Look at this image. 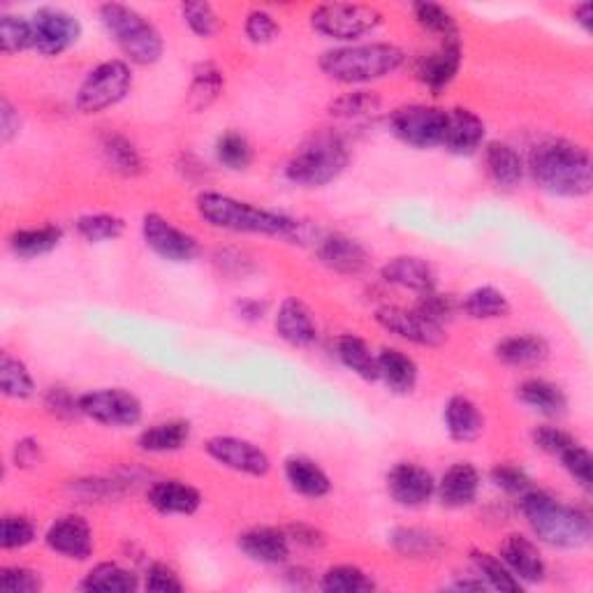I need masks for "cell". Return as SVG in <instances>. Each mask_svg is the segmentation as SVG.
Here are the masks:
<instances>
[{"label": "cell", "instance_id": "cell-1", "mask_svg": "<svg viewBox=\"0 0 593 593\" xmlns=\"http://www.w3.org/2000/svg\"><path fill=\"white\" fill-rule=\"evenodd\" d=\"M526 175L547 195L563 200L586 198L593 188V165L586 148L573 139L549 137L532 148Z\"/></svg>", "mask_w": 593, "mask_h": 593}, {"label": "cell", "instance_id": "cell-2", "mask_svg": "<svg viewBox=\"0 0 593 593\" xmlns=\"http://www.w3.org/2000/svg\"><path fill=\"white\" fill-rule=\"evenodd\" d=\"M519 511L534 536L557 549H582L591 542L593 522L584 507L568 505L542 490L519 496Z\"/></svg>", "mask_w": 593, "mask_h": 593}, {"label": "cell", "instance_id": "cell-3", "mask_svg": "<svg viewBox=\"0 0 593 593\" xmlns=\"http://www.w3.org/2000/svg\"><path fill=\"white\" fill-rule=\"evenodd\" d=\"M195 209L200 219L211 227L237 232V235L292 239L300 235L302 227L300 221L281 214V211L260 209L246 200L216 193V190H204V193H200L195 200Z\"/></svg>", "mask_w": 593, "mask_h": 593}, {"label": "cell", "instance_id": "cell-4", "mask_svg": "<svg viewBox=\"0 0 593 593\" xmlns=\"http://www.w3.org/2000/svg\"><path fill=\"white\" fill-rule=\"evenodd\" d=\"M406 52L392 42H365V45H342L323 52L317 68L344 87H365L388 79L404 68Z\"/></svg>", "mask_w": 593, "mask_h": 593}, {"label": "cell", "instance_id": "cell-5", "mask_svg": "<svg viewBox=\"0 0 593 593\" xmlns=\"http://www.w3.org/2000/svg\"><path fill=\"white\" fill-rule=\"evenodd\" d=\"M350 152L346 139L334 131L313 133L286 165V179L300 188H325L346 172Z\"/></svg>", "mask_w": 593, "mask_h": 593}, {"label": "cell", "instance_id": "cell-6", "mask_svg": "<svg viewBox=\"0 0 593 593\" xmlns=\"http://www.w3.org/2000/svg\"><path fill=\"white\" fill-rule=\"evenodd\" d=\"M100 24L133 66H156L165 54V40L152 19L123 3L98 8Z\"/></svg>", "mask_w": 593, "mask_h": 593}, {"label": "cell", "instance_id": "cell-7", "mask_svg": "<svg viewBox=\"0 0 593 593\" xmlns=\"http://www.w3.org/2000/svg\"><path fill=\"white\" fill-rule=\"evenodd\" d=\"M133 83L135 75L128 60L121 58L102 60L81 79L75 93V108L87 116L108 112L131 96Z\"/></svg>", "mask_w": 593, "mask_h": 593}, {"label": "cell", "instance_id": "cell-8", "mask_svg": "<svg viewBox=\"0 0 593 593\" xmlns=\"http://www.w3.org/2000/svg\"><path fill=\"white\" fill-rule=\"evenodd\" d=\"M385 24V14L373 5L359 3H327L311 12V29L327 40L342 45H357Z\"/></svg>", "mask_w": 593, "mask_h": 593}, {"label": "cell", "instance_id": "cell-9", "mask_svg": "<svg viewBox=\"0 0 593 593\" xmlns=\"http://www.w3.org/2000/svg\"><path fill=\"white\" fill-rule=\"evenodd\" d=\"M390 131L396 139L417 152H432L445 144L448 135V110L436 104H404L390 114Z\"/></svg>", "mask_w": 593, "mask_h": 593}, {"label": "cell", "instance_id": "cell-10", "mask_svg": "<svg viewBox=\"0 0 593 593\" xmlns=\"http://www.w3.org/2000/svg\"><path fill=\"white\" fill-rule=\"evenodd\" d=\"M79 411L81 417L112 429L137 427L144 417L139 396L123 388H98L79 394Z\"/></svg>", "mask_w": 593, "mask_h": 593}, {"label": "cell", "instance_id": "cell-11", "mask_svg": "<svg viewBox=\"0 0 593 593\" xmlns=\"http://www.w3.org/2000/svg\"><path fill=\"white\" fill-rule=\"evenodd\" d=\"M33 49L45 58H58L70 52L81 37V21L63 8H37L31 14Z\"/></svg>", "mask_w": 593, "mask_h": 593}, {"label": "cell", "instance_id": "cell-12", "mask_svg": "<svg viewBox=\"0 0 593 593\" xmlns=\"http://www.w3.org/2000/svg\"><path fill=\"white\" fill-rule=\"evenodd\" d=\"M142 239L148 250L172 265H188L200 256V242L156 211L142 216Z\"/></svg>", "mask_w": 593, "mask_h": 593}, {"label": "cell", "instance_id": "cell-13", "mask_svg": "<svg viewBox=\"0 0 593 593\" xmlns=\"http://www.w3.org/2000/svg\"><path fill=\"white\" fill-rule=\"evenodd\" d=\"M376 323L385 332L394 334L401 342H409L422 348H440L448 342L445 327L432 323L429 317L422 315L417 309H406L396 304H385L376 311Z\"/></svg>", "mask_w": 593, "mask_h": 593}, {"label": "cell", "instance_id": "cell-14", "mask_svg": "<svg viewBox=\"0 0 593 593\" xmlns=\"http://www.w3.org/2000/svg\"><path fill=\"white\" fill-rule=\"evenodd\" d=\"M204 452L223 469L248 478H265L271 471L269 455L248 438L214 436L204 443Z\"/></svg>", "mask_w": 593, "mask_h": 593}, {"label": "cell", "instance_id": "cell-15", "mask_svg": "<svg viewBox=\"0 0 593 593\" xmlns=\"http://www.w3.org/2000/svg\"><path fill=\"white\" fill-rule=\"evenodd\" d=\"M45 545L54 555L68 561H89L93 557V528L81 515H63L54 519L45 534Z\"/></svg>", "mask_w": 593, "mask_h": 593}, {"label": "cell", "instance_id": "cell-16", "mask_svg": "<svg viewBox=\"0 0 593 593\" xmlns=\"http://www.w3.org/2000/svg\"><path fill=\"white\" fill-rule=\"evenodd\" d=\"M388 494L401 507H422L436 496V478L415 461H399L388 473Z\"/></svg>", "mask_w": 593, "mask_h": 593}, {"label": "cell", "instance_id": "cell-17", "mask_svg": "<svg viewBox=\"0 0 593 593\" xmlns=\"http://www.w3.org/2000/svg\"><path fill=\"white\" fill-rule=\"evenodd\" d=\"M461 63H463L461 40H459V35H455V37L443 40L438 49L419 58L417 68H415V77L422 87H427L432 93L438 96L457 79V75L461 70Z\"/></svg>", "mask_w": 593, "mask_h": 593}, {"label": "cell", "instance_id": "cell-18", "mask_svg": "<svg viewBox=\"0 0 593 593\" xmlns=\"http://www.w3.org/2000/svg\"><path fill=\"white\" fill-rule=\"evenodd\" d=\"M273 329H277L281 342L292 348H311L321 338L315 315L300 296H286L279 304V311L273 315Z\"/></svg>", "mask_w": 593, "mask_h": 593}, {"label": "cell", "instance_id": "cell-19", "mask_svg": "<svg viewBox=\"0 0 593 593\" xmlns=\"http://www.w3.org/2000/svg\"><path fill=\"white\" fill-rule=\"evenodd\" d=\"M315 256L323 267L342 277H357L369 267V250L344 232H329L315 248Z\"/></svg>", "mask_w": 593, "mask_h": 593}, {"label": "cell", "instance_id": "cell-20", "mask_svg": "<svg viewBox=\"0 0 593 593\" xmlns=\"http://www.w3.org/2000/svg\"><path fill=\"white\" fill-rule=\"evenodd\" d=\"M499 557L522 584H540L547 578V561L538 542L522 534L505 536L499 545Z\"/></svg>", "mask_w": 593, "mask_h": 593}, {"label": "cell", "instance_id": "cell-21", "mask_svg": "<svg viewBox=\"0 0 593 593\" xmlns=\"http://www.w3.org/2000/svg\"><path fill=\"white\" fill-rule=\"evenodd\" d=\"M146 501L156 513L165 517H193L204 503L198 486L175 478L156 480L148 486Z\"/></svg>", "mask_w": 593, "mask_h": 593}, {"label": "cell", "instance_id": "cell-22", "mask_svg": "<svg viewBox=\"0 0 593 593\" xmlns=\"http://www.w3.org/2000/svg\"><path fill=\"white\" fill-rule=\"evenodd\" d=\"M237 547L242 549V555L246 559L262 566H283L292 552V542L286 534V528L273 526L248 528V532L239 534Z\"/></svg>", "mask_w": 593, "mask_h": 593}, {"label": "cell", "instance_id": "cell-23", "mask_svg": "<svg viewBox=\"0 0 593 593\" xmlns=\"http://www.w3.org/2000/svg\"><path fill=\"white\" fill-rule=\"evenodd\" d=\"M482 475L471 461H457L436 482V496L443 507L461 511L478 501Z\"/></svg>", "mask_w": 593, "mask_h": 593}, {"label": "cell", "instance_id": "cell-24", "mask_svg": "<svg viewBox=\"0 0 593 593\" xmlns=\"http://www.w3.org/2000/svg\"><path fill=\"white\" fill-rule=\"evenodd\" d=\"M380 279L390 286L404 288L417 294L436 290V271L434 267L417 256H396L380 267Z\"/></svg>", "mask_w": 593, "mask_h": 593}, {"label": "cell", "instance_id": "cell-25", "mask_svg": "<svg viewBox=\"0 0 593 593\" xmlns=\"http://www.w3.org/2000/svg\"><path fill=\"white\" fill-rule=\"evenodd\" d=\"M486 125L469 108L448 110V135H445V148L455 156H473L484 146Z\"/></svg>", "mask_w": 593, "mask_h": 593}, {"label": "cell", "instance_id": "cell-26", "mask_svg": "<svg viewBox=\"0 0 593 593\" xmlns=\"http://www.w3.org/2000/svg\"><path fill=\"white\" fill-rule=\"evenodd\" d=\"M549 353H552V348H549L547 338L540 334L505 336L494 348L499 362L505 367H515V369L540 367L549 359Z\"/></svg>", "mask_w": 593, "mask_h": 593}, {"label": "cell", "instance_id": "cell-27", "mask_svg": "<svg viewBox=\"0 0 593 593\" xmlns=\"http://www.w3.org/2000/svg\"><path fill=\"white\" fill-rule=\"evenodd\" d=\"M283 473L294 494L304 499H325L332 492V480L323 466L306 455H290L283 461Z\"/></svg>", "mask_w": 593, "mask_h": 593}, {"label": "cell", "instance_id": "cell-28", "mask_svg": "<svg viewBox=\"0 0 593 593\" xmlns=\"http://www.w3.org/2000/svg\"><path fill=\"white\" fill-rule=\"evenodd\" d=\"M484 167L490 179L501 188H517L526 177V160L513 144L494 139L482 146Z\"/></svg>", "mask_w": 593, "mask_h": 593}, {"label": "cell", "instance_id": "cell-29", "mask_svg": "<svg viewBox=\"0 0 593 593\" xmlns=\"http://www.w3.org/2000/svg\"><path fill=\"white\" fill-rule=\"evenodd\" d=\"M445 429H448L450 438L457 443H473L484 434V415L473 399L455 394L448 399L443 411Z\"/></svg>", "mask_w": 593, "mask_h": 593}, {"label": "cell", "instance_id": "cell-30", "mask_svg": "<svg viewBox=\"0 0 593 593\" xmlns=\"http://www.w3.org/2000/svg\"><path fill=\"white\" fill-rule=\"evenodd\" d=\"M378 380L394 394H411L417 388L419 367L404 350L383 348L378 353Z\"/></svg>", "mask_w": 593, "mask_h": 593}, {"label": "cell", "instance_id": "cell-31", "mask_svg": "<svg viewBox=\"0 0 593 593\" xmlns=\"http://www.w3.org/2000/svg\"><path fill=\"white\" fill-rule=\"evenodd\" d=\"M63 237H66V232H63L60 225H54V223L40 225V227H24V230L12 232L8 239V248L19 260H35L42 256H49L52 250H56Z\"/></svg>", "mask_w": 593, "mask_h": 593}, {"label": "cell", "instance_id": "cell-32", "mask_svg": "<svg viewBox=\"0 0 593 593\" xmlns=\"http://www.w3.org/2000/svg\"><path fill=\"white\" fill-rule=\"evenodd\" d=\"M190 436H193V427L188 419H163L139 434L137 448L148 455L179 452L186 448Z\"/></svg>", "mask_w": 593, "mask_h": 593}, {"label": "cell", "instance_id": "cell-33", "mask_svg": "<svg viewBox=\"0 0 593 593\" xmlns=\"http://www.w3.org/2000/svg\"><path fill=\"white\" fill-rule=\"evenodd\" d=\"M334 355L338 362L357 378H362L365 383H376L378 380V355L362 336L342 334L334 342Z\"/></svg>", "mask_w": 593, "mask_h": 593}, {"label": "cell", "instance_id": "cell-34", "mask_svg": "<svg viewBox=\"0 0 593 593\" xmlns=\"http://www.w3.org/2000/svg\"><path fill=\"white\" fill-rule=\"evenodd\" d=\"M79 589L89 593H133L142 589V580L131 568H123L114 561H102L83 575Z\"/></svg>", "mask_w": 593, "mask_h": 593}, {"label": "cell", "instance_id": "cell-35", "mask_svg": "<svg viewBox=\"0 0 593 593\" xmlns=\"http://www.w3.org/2000/svg\"><path fill=\"white\" fill-rule=\"evenodd\" d=\"M517 399L526 409H532L545 417H559L568 409L566 392L545 378H526L517 388Z\"/></svg>", "mask_w": 593, "mask_h": 593}, {"label": "cell", "instance_id": "cell-36", "mask_svg": "<svg viewBox=\"0 0 593 593\" xmlns=\"http://www.w3.org/2000/svg\"><path fill=\"white\" fill-rule=\"evenodd\" d=\"M459 309L466 317H471V321L486 323V321H503V317L511 315L513 304L503 290L494 286H480L463 294Z\"/></svg>", "mask_w": 593, "mask_h": 593}, {"label": "cell", "instance_id": "cell-37", "mask_svg": "<svg viewBox=\"0 0 593 593\" xmlns=\"http://www.w3.org/2000/svg\"><path fill=\"white\" fill-rule=\"evenodd\" d=\"M100 152L112 172L121 177H139L144 172V158L139 148L121 133L102 135Z\"/></svg>", "mask_w": 593, "mask_h": 593}, {"label": "cell", "instance_id": "cell-38", "mask_svg": "<svg viewBox=\"0 0 593 593\" xmlns=\"http://www.w3.org/2000/svg\"><path fill=\"white\" fill-rule=\"evenodd\" d=\"M390 542L394 547V552L406 559H434L443 549L440 536L429 532V528H419V526L394 528Z\"/></svg>", "mask_w": 593, "mask_h": 593}, {"label": "cell", "instance_id": "cell-39", "mask_svg": "<svg viewBox=\"0 0 593 593\" xmlns=\"http://www.w3.org/2000/svg\"><path fill=\"white\" fill-rule=\"evenodd\" d=\"M223 89H225V72L216 66V63L211 60L198 63L193 70V79H190L188 104L195 112H202L221 98Z\"/></svg>", "mask_w": 593, "mask_h": 593}, {"label": "cell", "instance_id": "cell-40", "mask_svg": "<svg viewBox=\"0 0 593 593\" xmlns=\"http://www.w3.org/2000/svg\"><path fill=\"white\" fill-rule=\"evenodd\" d=\"M0 392L8 399L16 401H26L35 396L37 385L24 359H19L10 353H3V357H0Z\"/></svg>", "mask_w": 593, "mask_h": 593}, {"label": "cell", "instance_id": "cell-41", "mask_svg": "<svg viewBox=\"0 0 593 593\" xmlns=\"http://www.w3.org/2000/svg\"><path fill=\"white\" fill-rule=\"evenodd\" d=\"M471 561L475 566L478 578L496 591H511L517 593L524 589V584L511 573V568H507L499 555L484 552V549H471Z\"/></svg>", "mask_w": 593, "mask_h": 593}, {"label": "cell", "instance_id": "cell-42", "mask_svg": "<svg viewBox=\"0 0 593 593\" xmlns=\"http://www.w3.org/2000/svg\"><path fill=\"white\" fill-rule=\"evenodd\" d=\"M321 589L327 593H369L376 589V582L359 566L338 563L325 570L321 578Z\"/></svg>", "mask_w": 593, "mask_h": 593}, {"label": "cell", "instance_id": "cell-43", "mask_svg": "<svg viewBox=\"0 0 593 593\" xmlns=\"http://www.w3.org/2000/svg\"><path fill=\"white\" fill-rule=\"evenodd\" d=\"M77 235L89 242V244H108L116 242L123 237L125 232V221L116 214H104V211H98V214H83L75 221Z\"/></svg>", "mask_w": 593, "mask_h": 593}, {"label": "cell", "instance_id": "cell-44", "mask_svg": "<svg viewBox=\"0 0 593 593\" xmlns=\"http://www.w3.org/2000/svg\"><path fill=\"white\" fill-rule=\"evenodd\" d=\"M216 160L230 172H246L253 165V144L239 131H227L216 139Z\"/></svg>", "mask_w": 593, "mask_h": 593}, {"label": "cell", "instance_id": "cell-45", "mask_svg": "<svg viewBox=\"0 0 593 593\" xmlns=\"http://www.w3.org/2000/svg\"><path fill=\"white\" fill-rule=\"evenodd\" d=\"M413 16L422 31L438 35L440 40L459 35L452 12L440 3H432V0H419V3H413Z\"/></svg>", "mask_w": 593, "mask_h": 593}, {"label": "cell", "instance_id": "cell-46", "mask_svg": "<svg viewBox=\"0 0 593 593\" xmlns=\"http://www.w3.org/2000/svg\"><path fill=\"white\" fill-rule=\"evenodd\" d=\"M0 49L5 56L24 54L33 49V26L31 19L19 14L0 16Z\"/></svg>", "mask_w": 593, "mask_h": 593}, {"label": "cell", "instance_id": "cell-47", "mask_svg": "<svg viewBox=\"0 0 593 593\" xmlns=\"http://www.w3.org/2000/svg\"><path fill=\"white\" fill-rule=\"evenodd\" d=\"M380 96L373 93V91H365V89H357V91H350V93H344L338 96L336 100L329 102V114L334 119H346V121H353V119H365V116H371L380 110Z\"/></svg>", "mask_w": 593, "mask_h": 593}, {"label": "cell", "instance_id": "cell-48", "mask_svg": "<svg viewBox=\"0 0 593 593\" xmlns=\"http://www.w3.org/2000/svg\"><path fill=\"white\" fill-rule=\"evenodd\" d=\"M37 538V526L26 515H5L0 519V549H24Z\"/></svg>", "mask_w": 593, "mask_h": 593}, {"label": "cell", "instance_id": "cell-49", "mask_svg": "<svg viewBox=\"0 0 593 593\" xmlns=\"http://www.w3.org/2000/svg\"><path fill=\"white\" fill-rule=\"evenodd\" d=\"M563 471L573 478L584 492L593 490V459L591 452L580 443H573L568 450L559 455Z\"/></svg>", "mask_w": 593, "mask_h": 593}, {"label": "cell", "instance_id": "cell-50", "mask_svg": "<svg viewBox=\"0 0 593 593\" xmlns=\"http://www.w3.org/2000/svg\"><path fill=\"white\" fill-rule=\"evenodd\" d=\"M181 16L186 21V26L193 31L202 40H211L219 33V14L211 3H183L181 5Z\"/></svg>", "mask_w": 593, "mask_h": 593}, {"label": "cell", "instance_id": "cell-51", "mask_svg": "<svg viewBox=\"0 0 593 593\" xmlns=\"http://www.w3.org/2000/svg\"><path fill=\"white\" fill-rule=\"evenodd\" d=\"M279 33H281V26H279L277 16H273L271 12H267V10H250L246 14L244 35H246V40L250 42V45H256V47L271 45V42L279 37Z\"/></svg>", "mask_w": 593, "mask_h": 593}, {"label": "cell", "instance_id": "cell-52", "mask_svg": "<svg viewBox=\"0 0 593 593\" xmlns=\"http://www.w3.org/2000/svg\"><path fill=\"white\" fill-rule=\"evenodd\" d=\"M0 589L5 593H40L45 589V580L33 568L3 566L0 568Z\"/></svg>", "mask_w": 593, "mask_h": 593}, {"label": "cell", "instance_id": "cell-53", "mask_svg": "<svg viewBox=\"0 0 593 593\" xmlns=\"http://www.w3.org/2000/svg\"><path fill=\"white\" fill-rule=\"evenodd\" d=\"M490 478H492L494 486H499L501 492L511 494V496H522L534 486V480L528 478V473L522 469V466L511 463V461L496 463L494 469L490 471Z\"/></svg>", "mask_w": 593, "mask_h": 593}, {"label": "cell", "instance_id": "cell-54", "mask_svg": "<svg viewBox=\"0 0 593 593\" xmlns=\"http://www.w3.org/2000/svg\"><path fill=\"white\" fill-rule=\"evenodd\" d=\"M415 309L425 317H429L432 323L445 327V323L452 321V315L457 311V302L452 300L450 294H440V292L432 290V292L419 294V302L415 304Z\"/></svg>", "mask_w": 593, "mask_h": 593}, {"label": "cell", "instance_id": "cell-55", "mask_svg": "<svg viewBox=\"0 0 593 593\" xmlns=\"http://www.w3.org/2000/svg\"><path fill=\"white\" fill-rule=\"evenodd\" d=\"M142 586L154 593H181L186 589L177 570L163 561H156L146 568Z\"/></svg>", "mask_w": 593, "mask_h": 593}, {"label": "cell", "instance_id": "cell-56", "mask_svg": "<svg viewBox=\"0 0 593 593\" xmlns=\"http://www.w3.org/2000/svg\"><path fill=\"white\" fill-rule=\"evenodd\" d=\"M45 409L58 419H77L81 417L79 411V396H75L68 388H49L45 392Z\"/></svg>", "mask_w": 593, "mask_h": 593}, {"label": "cell", "instance_id": "cell-57", "mask_svg": "<svg viewBox=\"0 0 593 593\" xmlns=\"http://www.w3.org/2000/svg\"><path fill=\"white\" fill-rule=\"evenodd\" d=\"M534 445L538 450L552 455V457H559L563 450H568L570 445L578 443L573 436H570L568 432L559 429V427H552V425H542V427H536L534 434Z\"/></svg>", "mask_w": 593, "mask_h": 593}, {"label": "cell", "instance_id": "cell-58", "mask_svg": "<svg viewBox=\"0 0 593 593\" xmlns=\"http://www.w3.org/2000/svg\"><path fill=\"white\" fill-rule=\"evenodd\" d=\"M75 490L79 496H83L87 501L96 499V501H110V499H119L123 496V490L119 482H110V480H77Z\"/></svg>", "mask_w": 593, "mask_h": 593}, {"label": "cell", "instance_id": "cell-59", "mask_svg": "<svg viewBox=\"0 0 593 593\" xmlns=\"http://www.w3.org/2000/svg\"><path fill=\"white\" fill-rule=\"evenodd\" d=\"M12 459L19 469H33L42 461V445L37 438H21L14 443Z\"/></svg>", "mask_w": 593, "mask_h": 593}, {"label": "cell", "instance_id": "cell-60", "mask_svg": "<svg viewBox=\"0 0 593 593\" xmlns=\"http://www.w3.org/2000/svg\"><path fill=\"white\" fill-rule=\"evenodd\" d=\"M19 133H21V114L8 98H3L0 100V137H3L5 144H10L14 137H19Z\"/></svg>", "mask_w": 593, "mask_h": 593}, {"label": "cell", "instance_id": "cell-61", "mask_svg": "<svg viewBox=\"0 0 593 593\" xmlns=\"http://www.w3.org/2000/svg\"><path fill=\"white\" fill-rule=\"evenodd\" d=\"M286 534H288L290 542L302 545L306 549H321L325 545V536L317 532V528L309 526V524H290L286 528Z\"/></svg>", "mask_w": 593, "mask_h": 593}, {"label": "cell", "instance_id": "cell-62", "mask_svg": "<svg viewBox=\"0 0 593 593\" xmlns=\"http://www.w3.org/2000/svg\"><path fill=\"white\" fill-rule=\"evenodd\" d=\"M235 313H237V317H242V321H246V323H258L267 315V302L246 296V300L235 302Z\"/></svg>", "mask_w": 593, "mask_h": 593}, {"label": "cell", "instance_id": "cell-63", "mask_svg": "<svg viewBox=\"0 0 593 593\" xmlns=\"http://www.w3.org/2000/svg\"><path fill=\"white\" fill-rule=\"evenodd\" d=\"M573 19H575V24H578V26H582L584 33H591V29H593V5H591V3H580V5H575Z\"/></svg>", "mask_w": 593, "mask_h": 593}, {"label": "cell", "instance_id": "cell-64", "mask_svg": "<svg viewBox=\"0 0 593 593\" xmlns=\"http://www.w3.org/2000/svg\"><path fill=\"white\" fill-rule=\"evenodd\" d=\"M452 589H457V591H484V589H490V586H486L482 580H457L455 584H452Z\"/></svg>", "mask_w": 593, "mask_h": 593}]
</instances>
